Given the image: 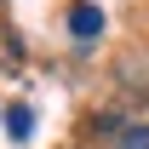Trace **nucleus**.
Segmentation results:
<instances>
[{
    "label": "nucleus",
    "mask_w": 149,
    "mask_h": 149,
    "mask_svg": "<svg viewBox=\"0 0 149 149\" xmlns=\"http://www.w3.org/2000/svg\"><path fill=\"white\" fill-rule=\"evenodd\" d=\"M29 126H35V115H29V103H12V109H6V132H12V138H29Z\"/></svg>",
    "instance_id": "3"
},
{
    "label": "nucleus",
    "mask_w": 149,
    "mask_h": 149,
    "mask_svg": "<svg viewBox=\"0 0 149 149\" xmlns=\"http://www.w3.org/2000/svg\"><path fill=\"white\" fill-rule=\"evenodd\" d=\"M69 29H74V40H92V35H103V12H97L92 0H80L69 12Z\"/></svg>",
    "instance_id": "1"
},
{
    "label": "nucleus",
    "mask_w": 149,
    "mask_h": 149,
    "mask_svg": "<svg viewBox=\"0 0 149 149\" xmlns=\"http://www.w3.org/2000/svg\"><path fill=\"white\" fill-rule=\"evenodd\" d=\"M115 132V149H149V126L143 120H126V126H109Z\"/></svg>",
    "instance_id": "2"
}]
</instances>
